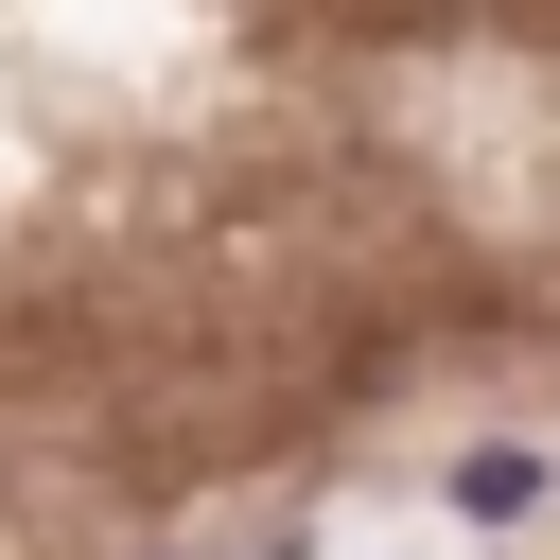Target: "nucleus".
<instances>
[{
    "label": "nucleus",
    "mask_w": 560,
    "mask_h": 560,
    "mask_svg": "<svg viewBox=\"0 0 560 560\" xmlns=\"http://www.w3.org/2000/svg\"><path fill=\"white\" fill-rule=\"evenodd\" d=\"M455 508H472V525H508V508H542V455H455Z\"/></svg>",
    "instance_id": "nucleus-1"
}]
</instances>
